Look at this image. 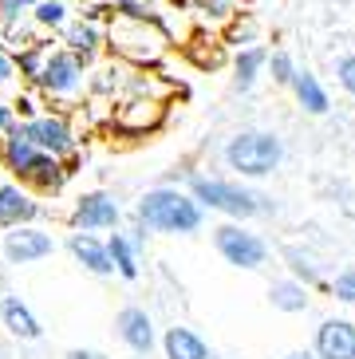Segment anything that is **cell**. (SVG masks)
I'll use <instances>...</instances> for the list:
<instances>
[{
  "mask_svg": "<svg viewBox=\"0 0 355 359\" xmlns=\"http://www.w3.org/2000/svg\"><path fill=\"white\" fill-rule=\"evenodd\" d=\"M186 190L206 213L213 210V213H221L225 222H245L249 225L253 217L276 213V201L272 198H264L261 190H253V186L233 182V178H213V174H198V170H194V174L186 178Z\"/></svg>",
  "mask_w": 355,
  "mask_h": 359,
  "instance_id": "cell-1",
  "label": "cell"
},
{
  "mask_svg": "<svg viewBox=\"0 0 355 359\" xmlns=\"http://www.w3.org/2000/svg\"><path fill=\"white\" fill-rule=\"evenodd\" d=\"M135 222L147 233H162V237H194L206 225V210L189 198L186 186H154L138 198Z\"/></svg>",
  "mask_w": 355,
  "mask_h": 359,
  "instance_id": "cell-2",
  "label": "cell"
},
{
  "mask_svg": "<svg viewBox=\"0 0 355 359\" xmlns=\"http://www.w3.org/2000/svg\"><path fill=\"white\" fill-rule=\"evenodd\" d=\"M221 162H225V170L237 174V182H261V178H269V174L281 170L284 138L276 135V130L245 127V130H237V135L225 138Z\"/></svg>",
  "mask_w": 355,
  "mask_h": 359,
  "instance_id": "cell-3",
  "label": "cell"
},
{
  "mask_svg": "<svg viewBox=\"0 0 355 359\" xmlns=\"http://www.w3.org/2000/svg\"><path fill=\"white\" fill-rule=\"evenodd\" d=\"M107 48L135 67H150L166 52V32L158 28V20H126V16H111L107 24Z\"/></svg>",
  "mask_w": 355,
  "mask_h": 359,
  "instance_id": "cell-4",
  "label": "cell"
},
{
  "mask_svg": "<svg viewBox=\"0 0 355 359\" xmlns=\"http://www.w3.org/2000/svg\"><path fill=\"white\" fill-rule=\"evenodd\" d=\"M91 87V75H87V64L79 55H72L67 48H52L48 60H43V72L36 79V91H40L43 103L55 107H75L87 95Z\"/></svg>",
  "mask_w": 355,
  "mask_h": 359,
  "instance_id": "cell-5",
  "label": "cell"
},
{
  "mask_svg": "<svg viewBox=\"0 0 355 359\" xmlns=\"http://www.w3.org/2000/svg\"><path fill=\"white\" fill-rule=\"evenodd\" d=\"M213 249H217L221 261L233 264V269H241V273H257V269H264L269 257H272L269 241H264L253 225H245V222H221V225H213Z\"/></svg>",
  "mask_w": 355,
  "mask_h": 359,
  "instance_id": "cell-6",
  "label": "cell"
},
{
  "mask_svg": "<svg viewBox=\"0 0 355 359\" xmlns=\"http://www.w3.org/2000/svg\"><path fill=\"white\" fill-rule=\"evenodd\" d=\"M12 130L20 138H28L36 150H43V154H52V158H60V162L79 154V135H75L72 118L63 115V111H52V107H48L43 115L28 118V123H16Z\"/></svg>",
  "mask_w": 355,
  "mask_h": 359,
  "instance_id": "cell-7",
  "label": "cell"
},
{
  "mask_svg": "<svg viewBox=\"0 0 355 359\" xmlns=\"http://www.w3.org/2000/svg\"><path fill=\"white\" fill-rule=\"evenodd\" d=\"M123 225V205L115 194L87 190L72 205V229L75 233H115Z\"/></svg>",
  "mask_w": 355,
  "mask_h": 359,
  "instance_id": "cell-8",
  "label": "cell"
},
{
  "mask_svg": "<svg viewBox=\"0 0 355 359\" xmlns=\"http://www.w3.org/2000/svg\"><path fill=\"white\" fill-rule=\"evenodd\" d=\"M60 245H55L52 229H43V225H16V229H4L0 237V253L8 264H40L55 253Z\"/></svg>",
  "mask_w": 355,
  "mask_h": 359,
  "instance_id": "cell-9",
  "label": "cell"
},
{
  "mask_svg": "<svg viewBox=\"0 0 355 359\" xmlns=\"http://www.w3.org/2000/svg\"><path fill=\"white\" fill-rule=\"evenodd\" d=\"M115 336L119 344H123L126 351L135 359H150L158 348V327H154V316H150L142 304H126L119 308V316H115Z\"/></svg>",
  "mask_w": 355,
  "mask_h": 359,
  "instance_id": "cell-10",
  "label": "cell"
},
{
  "mask_svg": "<svg viewBox=\"0 0 355 359\" xmlns=\"http://www.w3.org/2000/svg\"><path fill=\"white\" fill-rule=\"evenodd\" d=\"M166 123V103L162 99H150V95H138V99H126L111 111V127L119 135H130V138H142V135H154L158 127Z\"/></svg>",
  "mask_w": 355,
  "mask_h": 359,
  "instance_id": "cell-11",
  "label": "cell"
},
{
  "mask_svg": "<svg viewBox=\"0 0 355 359\" xmlns=\"http://www.w3.org/2000/svg\"><path fill=\"white\" fill-rule=\"evenodd\" d=\"M316 359H355V320L347 316H328L320 320L312 336Z\"/></svg>",
  "mask_w": 355,
  "mask_h": 359,
  "instance_id": "cell-12",
  "label": "cell"
},
{
  "mask_svg": "<svg viewBox=\"0 0 355 359\" xmlns=\"http://www.w3.org/2000/svg\"><path fill=\"white\" fill-rule=\"evenodd\" d=\"M40 213H43V205L28 186H20V182H4V186H0V229L36 225Z\"/></svg>",
  "mask_w": 355,
  "mask_h": 359,
  "instance_id": "cell-13",
  "label": "cell"
},
{
  "mask_svg": "<svg viewBox=\"0 0 355 359\" xmlns=\"http://www.w3.org/2000/svg\"><path fill=\"white\" fill-rule=\"evenodd\" d=\"M60 48H67L72 55H79V60L91 67V60L107 48V28L87 20V16H72V24L60 32Z\"/></svg>",
  "mask_w": 355,
  "mask_h": 359,
  "instance_id": "cell-14",
  "label": "cell"
},
{
  "mask_svg": "<svg viewBox=\"0 0 355 359\" xmlns=\"http://www.w3.org/2000/svg\"><path fill=\"white\" fill-rule=\"evenodd\" d=\"M67 253L75 257V264H83L91 276H115V264H111V253H107V237H99V233H75L72 229Z\"/></svg>",
  "mask_w": 355,
  "mask_h": 359,
  "instance_id": "cell-15",
  "label": "cell"
},
{
  "mask_svg": "<svg viewBox=\"0 0 355 359\" xmlns=\"http://www.w3.org/2000/svg\"><path fill=\"white\" fill-rule=\"evenodd\" d=\"M0 324H4V332H8L12 339H24V344L43 336V324L36 320V312H32L16 292L0 296Z\"/></svg>",
  "mask_w": 355,
  "mask_h": 359,
  "instance_id": "cell-16",
  "label": "cell"
},
{
  "mask_svg": "<svg viewBox=\"0 0 355 359\" xmlns=\"http://www.w3.org/2000/svg\"><path fill=\"white\" fill-rule=\"evenodd\" d=\"M158 348H162V359H213L206 336L186 324H170L158 339Z\"/></svg>",
  "mask_w": 355,
  "mask_h": 359,
  "instance_id": "cell-17",
  "label": "cell"
},
{
  "mask_svg": "<svg viewBox=\"0 0 355 359\" xmlns=\"http://www.w3.org/2000/svg\"><path fill=\"white\" fill-rule=\"evenodd\" d=\"M264 72H269V48H261V43H249L233 55V87L241 95H249Z\"/></svg>",
  "mask_w": 355,
  "mask_h": 359,
  "instance_id": "cell-18",
  "label": "cell"
},
{
  "mask_svg": "<svg viewBox=\"0 0 355 359\" xmlns=\"http://www.w3.org/2000/svg\"><path fill=\"white\" fill-rule=\"evenodd\" d=\"M293 95H296V103H300L304 115H316V118H320V115H328V111H332V95H328V87L320 83V75L308 72V67H300V72H296Z\"/></svg>",
  "mask_w": 355,
  "mask_h": 359,
  "instance_id": "cell-19",
  "label": "cell"
},
{
  "mask_svg": "<svg viewBox=\"0 0 355 359\" xmlns=\"http://www.w3.org/2000/svg\"><path fill=\"white\" fill-rule=\"evenodd\" d=\"M67 178H72L67 162L52 158V154H40V158H36V166H32L28 174H24L20 186H28V190L36 194V198H40V194H60V186H63Z\"/></svg>",
  "mask_w": 355,
  "mask_h": 359,
  "instance_id": "cell-20",
  "label": "cell"
},
{
  "mask_svg": "<svg viewBox=\"0 0 355 359\" xmlns=\"http://www.w3.org/2000/svg\"><path fill=\"white\" fill-rule=\"evenodd\" d=\"M269 304L276 308V312H284V316H300V312H308V304H312V288L300 285L296 276H281V280L269 285Z\"/></svg>",
  "mask_w": 355,
  "mask_h": 359,
  "instance_id": "cell-21",
  "label": "cell"
},
{
  "mask_svg": "<svg viewBox=\"0 0 355 359\" xmlns=\"http://www.w3.org/2000/svg\"><path fill=\"white\" fill-rule=\"evenodd\" d=\"M107 253H111V264H115V276H123V280H138L142 276V249H138L135 241H130V233L115 229L107 233Z\"/></svg>",
  "mask_w": 355,
  "mask_h": 359,
  "instance_id": "cell-22",
  "label": "cell"
},
{
  "mask_svg": "<svg viewBox=\"0 0 355 359\" xmlns=\"http://www.w3.org/2000/svg\"><path fill=\"white\" fill-rule=\"evenodd\" d=\"M284 261L293 269V276L300 285L308 288H328V264L312 253V249H304V245H284Z\"/></svg>",
  "mask_w": 355,
  "mask_h": 359,
  "instance_id": "cell-23",
  "label": "cell"
},
{
  "mask_svg": "<svg viewBox=\"0 0 355 359\" xmlns=\"http://www.w3.org/2000/svg\"><path fill=\"white\" fill-rule=\"evenodd\" d=\"M28 20L36 24V32H55L60 36L67 24H72V4L67 0H43L28 12Z\"/></svg>",
  "mask_w": 355,
  "mask_h": 359,
  "instance_id": "cell-24",
  "label": "cell"
},
{
  "mask_svg": "<svg viewBox=\"0 0 355 359\" xmlns=\"http://www.w3.org/2000/svg\"><path fill=\"white\" fill-rule=\"evenodd\" d=\"M48 52H52V43L32 40V43H24L20 52L12 55V60H16V72H20V83H24V87H36V79H40V72H43V60H48Z\"/></svg>",
  "mask_w": 355,
  "mask_h": 359,
  "instance_id": "cell-25",
  "label": "cell"
},
{
  "mask_svg": "<svg viewBox=\"0 0 355 359\" xmlns=\"http://www.w3.org/2000/svg\"><path fill=\"white\" fill-rule=\"evenodd\" d=\"M48 107H43L40 91L36 87H24V91H16V99H12V115H16V123H28V118L43 115Z\"/></svg>",
  "mask_w": 355,
  "mask_h": 359,
  "instance_id": "cell-26",
  "label": "cell"
},
{
  "mask_svg": "<svg viewBox=\"0 0 355 359\" xmlns=\"http://www.w3.org/2000/svg\"><path fill=\"white\" fill-rule=\"evenodd\" d=\"M296 60L288 52H269V79L276 87H293V79H296Z\"/></svg>",
  "mask_w": 355,
  "mask_h": 359,
  "instance_id": "cell-27",
  "label": "cell"
},
{
  "mask_svg": "<svg viewBox=\"0 0 355 359\" xmlns=\"http://www.w3.org/2000/svg\"><path fill=\"white\" fill-rule=\"evenodd\" d=\"M328 292L340 300V304L355 308V264H347V269H340V273L328 280Z\"/></svg>",
  "mask_w": 355,
  "mask_h": 359,
  "instance_id": "cell-28",
  "label": "cell"
},
{
  "mask_svg": "<svg viewBox=\"0 0 355 359\" xmlns=\"http://www.w3.org/2000/svg\"><path fill=\"white\" fill-rule=\"evenodd\" d=\"M335 83H340V91H344L347 99H355V52L335 60Z\"/></svg>",
  "mask_w": 355,
  "mask_h": 359,
  "instance_id": "cell-29",
  "label": "cell"
},
{
  "mask_svg": "<svg viewBox=\"0 0 355 359\" xmlns=\"http://www.w3.org/2000/svg\"><path fill=\"white\" fill-rule=\"evenodd\" d=\"M8 87H16V60L0 48V91H8Z\"/></svg>",
  "mask_w": 355,
  "mask_h": 359,
  "instance_id": "cell-30",
  "label": "cell"
},
{
  "mask_svg": "<svg viewBox=\"0 0 355 359\" xmlns=\"http://www.w3.org/2000/svg\"><path fill=\"white\" fill-rule=\"evenodd\" d=\"M16 127V115H12V103L4 95H0V138L8 135V130Z\"/></svg>",
  "mask_w": 355,
  "mask_h": 359,
  "instance_id": "cell-31",
  "label": "cell"
},
{
  "mask_svg": "<svg viewBox=\"0 0 355 359\" xmlns=\"http://www.w3.org/2000/svg\"><path fill=\"white\" fill-rule=\"evenodd\" d=\"M63 359H111L107 351H99V348H67V355Z\"/></svg>",
  "mask_w": 355,
  "mask_h": 359,
  "instance_id": "cell-32",
  "label": "cell"
},
{
  "mask_svg": "<svg viewBox=\"0 0 355 359\" xmlns=\"http://www.w3.org/2000/svg\"><path fill=\"white\" fill-rule=\"evenodd\" d=\"M281 359H316V351L312 348H296V351H288V355H281Z\"/></svg>",
  "mask_w": 355,
  "mask_h": 359,
  "instance_id": "cell-33",
  "label": "cell"
},
{
  "mask_svg": "<svg viewBox=\"0 0 355 359\" xmlns=\"http://www.w3.org/2000/svg\"><path fill=\"white\" fill-rule=\"evenodd\" d=\"M16 4H20L24 12H32V8H36V4H43V0H16Z\"/></svg>",
  "mask_w": 355,
  "mask_h": 359,
  "instance_id": "cell-34",
  "label": "cell"
},
{
  "mask_svg": "<svg viewBox=\"0 0 355 359\" xmlns=\"http://www.w3.org/2000/svg\"><path fill=\"white\" fill-rule=\"evenodd\" d=\"M67 4H83V8H87V4H95V0H67Z\"/></svg>",
  "mask_w": 355,
  "mask_h": 359,
  "instance_id": "cell-35",
  "label": "cell"
},
{
  "mask_svg": "<svg viewBox=\"0 0 355 359\" xmlns=\"http://www.w3.org/2000/svg\"><path fill=\"white\" fill-rule=\"evenodd\" d=\"M0 147H4V138H0Z\"/></svg>",
  "mask_w": 355,
  "mask_h": 359,
  "instance_id": "cell-36",
  "label": "cell"
}]
</instances>
